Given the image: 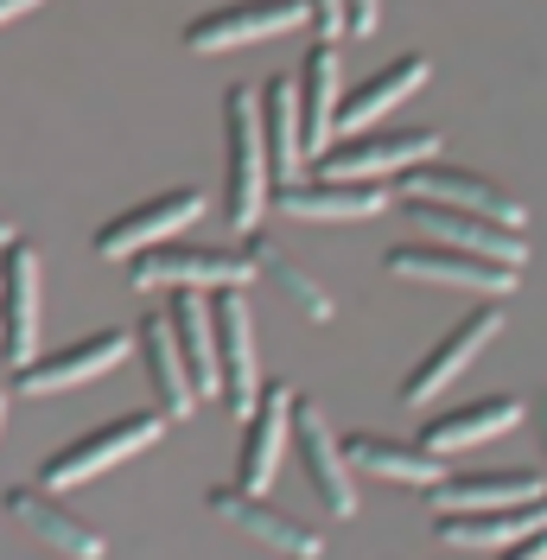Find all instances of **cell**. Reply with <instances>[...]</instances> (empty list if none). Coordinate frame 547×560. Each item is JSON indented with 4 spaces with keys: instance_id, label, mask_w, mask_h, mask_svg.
I'll list each match as a JSON object with an SVG mask.
<instances>
[{
    "instance_id": "30bf717a",
    "label": "cell",
    "mask_w": 547,
    "mask_h": 560,
    "mask_svg": "<svg viewBox=\"0 0 547 560\" xmlns=\"http://www.w3.org/2000/svg\"><path fill=\"white\" fill-rule=\"evenodd\" d=\"M497 331H503V300H484L478 313L458 318L440 345H433V350H427V357L408 370V383H401V408H427L433 395H445V388L465 376V363H472V357H478V350L490 345Z\"/></svg>"
},
{
    "instance_id": "9a60e30c",
    "label": "cell",
    "mask_w": 547,
    "mask_h": 560,
    "mask_svg": "<svg viewBox=\"0 0 547 560\" xmlns=\"http://www.w3.org/2000/svg\"><path fill=\"white\" fill-rule=\"evenodd\" d=\"M274 210L306 217V223H357V217H382L388 191L370 178H331V173H300L293 185H274Z\"/></svg>"
},
{
    "instance_id": "cb8c5ba5",
    "label": "cell",
    "mask_w": 547,
    "mask_h": 560,
    "mask_svg": "<svg viewBox=\"0 0 547 560\" xmlns=\"http://www.w3.org/2000/svg\"><path fill=\"white\" fill-rule=\"evenodd\" d=\"M344 453L357 471H370V478H388V485H440V453L433 446H420V440H388V433H350L344 440Z\"/></svg>"
},
{
    "instance_id": "277c9868",
    "label": "cell",
    "mask_w": 547,
    "mask_h": 560,
    "mask_svg": "<svg viewBox=\"0 0 547 560\" xmlns=\"http://www.w3.org/2000/svg\"><path fill=\"white\" fill-rule=\"evenodd\" d=\"M210 210V198L198 191V185H178V191H160V198H147V205L121 210V217H108L103 230H96V255L103 261H135V255H147V248L172 243V236H185L198 217Z\"/></svg>"
},
{
    "instance_id": "603a6c76",
    "label": "cell",
    "mask_w": 547,
    "mask_h": 560,
    "mask_svg": "<svg viewBox=\"0 0 547 560\" xmlns=\"http://www.w3.org/2000/svg\"><path fill=\"white\" fill-rule=\"evenodd\" d=\"M515 420H522V401L515 395H484V401H465L452 415H433L420 427V446H433L440 458H452V453H465V446H484V440L510 433Z\"/></svg>"
},
{
    "instance_id": "5bb4252c",
    "label": "cell",
    "mask_w": 547,
    "mask_h": 560,
    "mask_svg": "<svg viewBox=\"0 0 547 560\" xmlns=\"http://www.w3.org/2000/svg\"><path fill=\"white\" fill-rule=\"evenodd\" d=\"M0 357L26 370L38 357V248L7 243L0 248Z\"/></svg>"
},
{
    "instance_id": "83f0119b",
    "label": "cell",
    "mask_w": 547,
    "mask_h": 560,
    "mask_svg": "<svg viewBox=\"0 0 547 560\" xmlns=\"http://www.w3.org/2000/svg\"><path fill=\"white\" fill-rule=\"evenodd\" d=\"M306 7H312V33H318V38H350L344 0H306Z\"/></svg>"
},
{
    "instance_id": "7402d4cb",
    "label": "cell",
    "mask_w": 547,
    "mask_h": 560,
    "mask_svg": "<svg viewBox=\"0 0 547 560\" xmlns=\"http://www.w3.org/2000/svg\"><path fill=\"white\" fill-rule=\"evenodd\" d=\"M433 523H440V541H452V548H515L547 528V497L510 503V510H445Z\"/></svg>"
},
{
    "instance_id": "4316f807",
    "label": "cell",
    "mask_w": 547,
    "mask_h": 560,
    "mask_svg": "<svg viewBox=\"0 0 547 560\" xmlns=\"http://www.w3.org/2000/svg\"><path fill=\"white\" fill-rule=\"evenodd\" d=\"M248 248H255V261H261V280H268V287L280 293V300H287V306H300L312 325H331V318H338L331 293H325V287H318L306 268H293V261H287V255H280L274 243H261V236H255Z\"/></svg>"
},
{
    "instance_id": "836d02e7",
    "label": "cell",
    "mask_w": 547,
    "mask_h": 560,
    "mask_svg": "<svg viewBox=\"0 0 547 560\" xmlns=\"http://www.w3.org/2000/svg\"><path fill=\"white\" fill-rule=\"evenodd\" d=\"M0 420H7V388H0Z\"/></svg>"
},
{
    "instance_id": "8fae6325",
    "label": "cell",
    "mask_w": 547,
    "mask_h": 560,
    "mask_svg": "<svg viewBox=\"0 0 547 560\" xmlns=\"http://www.w3.org/2000/svg\"><path fill=\"white\" fill-rule=\"evenodd\" d=\"M0 510L26 528L33 541H45L51 555H65V560H103L108 555V535L90 528L83 516H70L65 503L51 497V485H7Z\"/></svg>"
},
{
    "instance_id": "7a4b0ae2",
    "label": "cell",
    "mask_w": 547,
    "mask_h": 560,
    "mask_svg": "<svg viewBox=\"0 0 547 560\" xmlns=\"http://www.w3.org/2000/svg\"><path fill=\"white\" fill-rule=\"evenodd\" d=\"M261 280L255 248H205V243H160L128 261V287L153 293V287H248Z\"/></svg>"
},
{
    "instance_id": "d6a6232c",
    "label": "cell",
    "mask_w": 547,
    "mask_h": 560,
    "mask_svg": "<svg viewBox=\"0 0 547 560\" xmlns=\"http://www.w3.org/2000/svg\"><path fill=\"white\" fill-rule=\"evenodd\" d=\"M7 243H20V230H13V223L0 217V248H7Z\"/></svg>"
},
{
    "instance_id": "4fadbf2b",
    "label": "cell",
    "mask_w": 547,
    "mask_h": 560,
    "mask_svg": "<svg viewBox=\"0 0 547 560\" xmlns=\"http://www.w3.org/2000/svg\"><path fill=\"white\" fill-rule=\"evenodd\" d=\"M401 205H408L414 230H420V236H433V243H458V248H472V255L510 261V268L528 261V236H522L515 223H497V217H484V210L433 205V198H401Z\"/></svg>"
},
{
    "instance_id": "484cf974",
    "label": "cell",
    "mask_w": 547,
    "mask_h": 560,
    "mask_svg": "<svg viewBox=\"0 0 547 560\" xmlns=\"http://www.w3.org/2000/svg\"><path fill=\"white\" fill-rule=\"evenodd\" d=\"M433 77V65L420 58V51H408V58H395V65H382L370 83H357L350 96H344V115H338V135H363V128H376V115H388V108L401 103V96H414L420 83Z\"/></svg>"
},
{
    "instance_id": "2e32d148",
    "label": "cell",
    "mask_w": 547,
    "mask_h": 560,
    "mask_svg": "<svg viewBox=\"0 0 547 560\" xmlns=\"http://www.w3.org/2000/svg\"><path fill=\"white\" fill-rule=\"evenodd\" d=\"M293 446H300V458H306V485L312 497L325 503V516H357V490H350V453H344V440L325 427V415L312 408V401H300L293 408Z\"/></svg>"
},
{
    "instance_id": "8992f818",
    "label": "cell",
    "mask_w": 547,
    "mask_h": 560,
    "mask_svg": "<svg viewBox=\"0 0 547 560\" xmlns=\"http://www.w3.org/2000/svg\"><path fill=\"white\" fill-rule=\"evenodd\" d=\"M210 313H217V401L230 415H255L261 401V370H255V325H248V300L242 287H217L210 293Z\"/></svg>"
},
{
    "instance_id": "ba28073f",
    "label": "cell",
    "mask_w": 547,
    "mask_h": 560,
    "mask_svg": "<svg viewBox=\"0 0 547 560\" xmlns=\"http://www.w3.org/2000/svg\"><path fill=\"white\" fill-rule=\"evenodd\" d=\"M427 160H440V135L433 128H388V135H344L338 147H325L318 153V173L331 178H382V173H414V166H427Z\"/></svg>"
},
{
    "instance_id": "9c48e42d",
    "label": "cell",
    "mask_w": 547,
    "mask_h": 560,
    "mask_svg": "<svg viewBox=\"0 0 547 560\" xmlns=\"http://www.w3.org/2000/svg\"><path fill=\"white\" fill-rule=\"evenodd\" d=\"M205 510L210 516H223L230 528H242L248 541H261V548H274V555L287 560H318V528L300 523V516H287L280 503H268L261 490H242V485H217L205 490Z\"/></svg>"
},
{
    "instance_id": "6da1fadb",
    "label": "cell",
    "mask_w": 547,
    "mask_h": 560,
    "mask_svg": "<svg viewBox=\"0 0 547 560\" xmlns=\"http://www.w3.org/2000/svg\"><path fill=\"white\" fill-rule=\"evenodd\" d=\"M274 173L268 135H261V90L230 83V96H223V217H230V230H255Z\"/></svg>"
},
{
    "instance_id": "f1b7e54d",
    "label": "cell",
    "mask_w": 547,
    "mask_h": 560,
    "mask_svg": "<svg viewBox=\"0 0 547 560\" xmlns=\"http://www.w3.org/2000/svg\"><path fill=\"white\" fill-rule=\"evenodd\" d=\"M376 13H382V0H344V20H350V38H370V33H376Z\"/></svg>"
},
{
    "instance_id": "7c38bea8",
    "label": "cell",
    "mask_w": 547,
    "mask_h": 560,
    "mask_svg": "<svg viewBox=\"0 0 547 560\" xmlns=\"http://www.w3.org/2000/svg\"><path fill=\"white\" fill-rule=\"evenodd\" d=\"M135 345V331H90V338H70L58 350H38L26 370H13V388L20 395H58V388L96 383L103 370H115Z\"/></svg>"
},
{
    "instance_id": "3957f363",
    "label": "cell",
    "mask_w": 547,
    "mask_h": 560,
    "mask_svg": "<svg viewBox=\"0 0 547 560\" xmlns=\"http://www.w3.org/2000/svg\"><path fill=\"white\" fill-rule=\"evenodd\" d=\"M382 268L401 280H420V287H458V293H484V300H503L522 280V268L472 255V248H458V243H401L382 255Z\"/></svg>"
},
{
    "instance_id": "52a82bcc",
    "label": "cell",
    "mask_w": 547,
    "mask_h": 560,
    "mask_svg": "<svg viewBox=\"0 0 547 560\" xmlns=\"http://www.w3.org/2000/svg\"><path fill=\"white\" fill-rule=\"evenodd\" d=\"M312 26L306 0H236V7H210L185 26V51H236V45H255V38H280Z\"/></svg>"
},
{
    "instance_id": "f546056e",
    "label": "cell",
    "mask_w": 547,
    "mask_h": 560,
    "mask_svg": "<svg viewBox=\"0 0 547 560\" xmlns=\"http://www.w3.org/2000/svg\"><path fill=\"white\" fill-rule=\"evenodd\" d=\"M497 560H547V528L542 535H528V541H515V548H503Z\"/></svg>"
},
{
    "instance_id": "4dcf8cb0",
    "label": "cell",
    "mask_w": 547,
    "mask_h": 560,
    "mask_svg": "<svg viewBox=\"0 0 547 560\" xmlns=\"http://www.w3.org/2000/svg\"><path fill=\"white\" fill-rule=\"evenodd\" d=\"M38 0H0V26H7V20H20V13H33Z\"/></svg>"
},
{
    "instance_id": "44dd1931",
    "label": "cell",
    "mask_w": 547,
    "mask_h": 560,
    "mask_svg": "<svg viewBox=\"0 0 547 560\" xmlns=\"http://www.w3.org/2000/svg\"><path fill=\"white\" fill-rule=\"evenodd\" d=\"M547 497L542 471H465V478H440L427 485V510L445 516V510H510V503H535Z\"/></svg>"
},
{
    "instance_id": "ffe728a7",
    "label": "cell",
    "mask_w": 547,
    "mask_h": 560,
    "mask_svg": "<svg viewBox=\"0 0 547 560\" xmlns=\"http://www.w3.org/2000/svg\"><path fill=\"white\" fill-rule=\"evenodd\" d=\"M261 135H268V173L274 185H293L306 166V103H300V83L293 77H268L261 90Z\"/></svg>"
},
{
    "instance_id": "d4e9b609",
    "label": "cell",
    "mask_w": 547,
    "mask_h": 560,
    "mask_svg": "<svg viewBox=\"0 0 547 560\" xmlns=\"http://www.w3.org/2000/svg\"><path fill=\"white\" fill-rule=\"evenodd\" d=\"M338 83H344V65H338V45L331 38H318L306 51V65H300V103H306V147L312 160L325 153V147H338Z\"/></svg>"
},
{
    "instance_id": "1f68e13d",
    "label": "cell",
    "mask_w": 547,
    "mask_h": 560,
    "mask_svg": "<svg viewBox=\"0 0 547 560\" xmlns=\"http://www.w3.org/2000/svg\"><path fill=\"white\" fill-rule=\"evenodd\" d=\"M535 433H542V446H547V395L535 401Z\"/></svg>"
},
{
    "instance_id": "e0dca14e",
    "label": "cell",
    "mask_w": 547,
    "mask_h": 560,
    "mask_svg": "<svg viewBox=\"0 0 547 560\" xmlns=\"http://www.w3.org/2000/svg\"><path fill=\"white\" fill-rule=\"evenodd\" d=\"M293 408H300L293 383H268L261 388L255 415H248V427H242V458H236V485L242 490H268L274 485L280 453L293 446Z\"/></svg>"
},
{
    "instance_id": "ac0fdd59",
    "label": "cell",
    "mask_w": 547,
    "mask_h": 560,
    "mask_svg": "<svg viewBox=\"0 0 547 560\" xmlns=\"http://www.w3.org/2000/svg\"><path fill=\"white\" fill-rule=\"evenodd\" d=\"M135 345L147 357V383H153V401H160V415L166 420H185L205 395H198V376H191V357L178 345V331H172V313H147L135 325Z\"/></svg>"
},
{
    "instance_id": "5b68a950",
    "label": "cell",
    "mask_w": 547,
    "mask_h": 560,
    "mask_svg": "<svg viewBox=\"0 0 547 560\" xmlns=\"http://www.w3.org/2000/svg\"><path fill=\"white\" fill-rule=\"evenodd\" d=\"M160 433H166V415H160V408H147V415H121V420H108V427H96V433L70 440L65 453H51V458H45L38 485H51V490H77V485H90V478H96V471H108L115 458H135V453H147V446H153Z\"/></svg>"
},
{
    "instance_id": "d6986e66",
    "label": "cell",
    "mask_w": 547,
    "mask_h": 560,
    "mask_svg": "<svg viewBox=\"0 0 547 560\" xmlns=\"http://www.w3.org/2000/svg\"><path fill=\"white\" fill-rule=\"evenodd\" d=\"M401 198H433V205H458V210H484V217H497V223H515L522 230V205H515V191L503 185H490V178L465 173V166H414L401 178Z\"/></svg>"
}]
</instances>
